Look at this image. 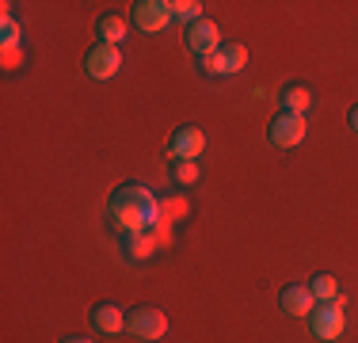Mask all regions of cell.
Returning <instances> with one entry per match:
<instances>
[{
  "label": "cell",
  "instance_id": "obj_15",
  "mask_svg": "<svg viewBox=\"0 0 358 343\" xmlns=\"http://www.w3.org/2000/svg\"><path fill=\"white\" fill-rule=\"evenodd\" d=\"M309 290H313L317 302H336V298H339V279H336V274H328V271H320V274H313V279H309Z\"/></svg>",
  "mask_w": 358,
  "mask_h": 343
},
{
  "label": "cell",
  "instance_id": "obj_12",
  "mask_svg": "<svg viewBox=\"0 0 358 343\" xmlns=\"http://www.w3.org/2000/svg\"><path fill=\"white\" fill-rule=\"evenodd\" d=\"M278 99H282V111H289V115H305L313 107V88L309 84H286Z\"/></svg>",
  "mask_w": 358,
  "mask_h": 343
},
{
  "label": "cell",
  "instance_id": "obj_9",
  "mask_svg": "<svg viewBox=\"0 0 358 343\" xmlns=\"http://www.w3.org/2000/svg\"><path fill=\"white\" fill-rule=\"evenodd\" d=\"M278 305H282L286 316H309L317 309V298H313L309 282H289V286H282V294H278Z\"/></svg>",
  "mask_w": 358,
  "mask_h": 343
},
{
  "label": "cell",
  "instance_id": "obj_3",
  "mask_svg": "<svg viewBox=\"0 0 358 343\" xmlns=\"http://www.w3.org/2000/svg\"><path fill=\"white\" fill-rule=\"evenodd\" d=\"M126 332H130L134 340H145V343L164 340L168 313L157 305H134V309H126Z\"/></svg>",
  "mask_w": 358,
  "mask_h": 343
},
{
  "label": "cell",
  "instance_id": "obj_4",
  "mask_svg": "<svg viewBox=\"0 0 358 343\" xmlns=\"http://www.w3.org/2000/svg\"><path fill=\"white\" fill-rule=\"evenodd\" d=\"M118 69H122V50L107 46V42H96V46L84 54V73L92 80H115Z\"/></svg>",
  "mask_w": 358,
  "mask_h": 343
},
{
  "label": "cell",
  "instance_id": "obj_8",
  "mask_svg": "<svg viewBox=\"0 0 358 343\" xmlns=\"http://www.w3.org/2000/svg\"><path fill=\"white\" fill-rule=\"evenodd\" d=\"M221 27L214 20H206V15H202L199 23H191V27H187V46L194 50V57H206V54H217L221 50Z\"/></svg>",
  "mask_w": 358,
  "mask_h": 343
},
{
  "label": "cell",
  "instance_id": "obj_19",
  "mask_svg": "<svg viewBox=\"0 0 358 343\" xmlns=\"http://www.w3.org/2000/svg\"><path fill=\"white\" fill-rule=\"evenodd\" d=\"M199 69H202V73H210V76H221V57H217V54L199 57Z\"/></svg>",
  "mask_w": 358,
  "mask_h": 343
},
{
  "label": "cell",
  "instance_id": "obj_11",
  "mask_svg": "<svg viewBox=\"0 0 358 343\" xmlns=\"http://www.w3.org/2000/svg\"><path fill=\"white\" fill-rule=\"evenodd\" d=\"M152 248H157V240H152L149 229H141V233H122V255L130 263H149Z\"/></svg>",
  "mask_w": 358,
  "mask_h": 343
},
{
  "label": "cell",
  "instance_id": "obj_5",
  "mask_svg": "<svg viewBox=\"0 0 358 343\" xmlns=\"http://www.w3.org/2000/svg\"><path fill=\"white\" fill-rule=\"evenodd\" d=\"M130 20H134V27H138V31L157 34V31H164L168 23H172V8H168V0H134V4H130Z\"/></svg>",
  "mask_w": 358,
  "mask_h": 343
},
{
  "label": "cell",
  "instance_id": "obj_17",
  "mask_svg": "<svg viewBox=\"0 0 358 343\" xmlns=\"http://www.w3.org/2000/svg\"><path fill=\"white\" fill-rule=\"evenodd\" d=\"M172 179L183 187H191L199 179V160H172Z\"/></svg>",
  "mask_w": 358,
  "mask_h": 343
},
{
  "label": "cell",
  "instance_id": "obj_20",
  "mask_svg": "<svg viewBox=\"0 0 358 343\" xmlns=\"http://www.w3.org/2000/svg\"><path fill=\"white\" fill-rule=\"evenodd\" d=\"M347 122H351V130L358 134V103H355V107H351V111H347Z\"/></svg>",
  "mask_w": 358,
  "mask_h": 343
},
{
  "label": "cell",
  "instance_id": "obj_2",
  "mask_svg": "<svg viewBox=\"0 0 358 343\" xmlns=\"http://www.w3.org/2000/svg\"><path fill=\"white\" fill-rule=\"evenodd\" d=\"M347 298L339 294L336 302H317V309L309 313V332L317 340H324V343H331V340H339L343 336V328H347Z\"/></svg>",
  "mask_w": 358,
  "mask_h": 343
},
{
  "label": "cell",
  "instance_id": "obj_7",
  "mask_svg": "<svg viewBox=\"0 0 358 343\" xmlns=\"http://www.w3.org/2000/svg\"><path fill=\"white\" fill-rule=\"evenodd\" d=\"M202 149H206V134L194 122L179 126V130H172V137H168V157L172 160H199Z\"/></svg>",
  "mask_w": 358,
  "mask_h": 343
},
{
  "label": "cell",
  "instance_id": "obj_10",
  "mask_svg": "<svg viewBox=\"0 0 358 343\" xmlns=\"http://www.w3.org/2000/svg\"><path fill=\"white\" fill-rule=\"evenodd\" d=\"M92 324H96V332H103V336H118V332H126V309L115 305V302H99L92 309Z\"/></svg>",
  "mask_w": 358,
  "mask_h": 343
},
{
  "label": "cell",
  "instance_id": "obj_1",
  "mask_svg": "<svg viewBox=\"0 0 358 343\" xmlns=\"http://www.w3.org/2000/svg\"><path fill=\"white\" fill-rule=\"evenodd\" d=\"M107 218L118 233H141L160 218V202L145 183H118L107 199Z\"/></svg>",
  "mask_w": 358,
  "mask_h": 343
},
{
  "label": "cell",
  "instance_id": "obj_16",
  "mask_svg": "<svg viewBox=\"0 0 358 343\" xmlns=\"http://www.w3.org/2000/svg\"><path fill=\"white\" fill-rule=\"evenodd\" d=\"M168 8H172V20L187 23V27L202 20V4H199V0H168Z\"/></svg>",
  "mask_w": 358,
  "mask_h": 343
},
{
  "label": "cell",
  "instance_id": "obj_13",
  "mask_svg": "<svg viewBox=\"0 0 358 343\" xmlns=\"http://www.w3.org/2000/svg\"><path fill=\"white\" fill-rule=\"evenodd\" d=\"M217 57H221V76L241 73V69L248 65V46H244V42H221Z\"/></svg>",
  "mask_w": 358,
  "mask_h": 343
},
{
  "label": "cell",
  "instance_id": "obj_18",
  "mask_svg": "<svg viewBox=\"0 0 358 343\" xmlns=\"http://www.w3.org/2000/svg\"><path fill=\"white\" fill-rule=\"evenodd\" d=\"M20 23H15L12 20V15H8L4 12V20H0V42H4V50H15V46H20Z\"/></svg>",
  "mask_w": 358,
  "mask_h": 343
},
{
  "label": "cell",
  "instance_id": "obj_6",
  "mask_svg": "<svg viewBox=\"0 0 358 343\" xmlns=\"http://www.w3.org/2000/svg\"><path fill=\"white\" fill-rule=\"evenodd\" d=\"M305 134H309L305 115H289V111H278V115L271 118V126H267L271 145H278V149H294V145H301Z\"/></svg>",
  "mask_w": 358,
  "mask_h": 343
},
{
  "label": "cell",
  "instance_id": "obj_21",
  "mask_svg": "<svg viewBox=\"0 0 358 343\" xmlns=\"http://www.w3.org/2000/svg\"><path fill=\"white\" fill-rule=\"evenodd\" d=\"M62 343H96V340H88V336H65Z\"/></svg>",
  "mask_w": 358,
  "mask_h": 343
},
{
  "label": "cell",
  "instance_id": "obj_14",
  "mask_svg": "<svg viewBox=\"0 0 358 343\" xmlns=\"http://www.w3.org/2000/svg\"><path fill=\"white\" fill-rule=\"evenodd\" d=\"M126 31H130V23H126L122 15H115V12L99 15V23H96V34H99V42H107V46H118V42L126 38Z\"/></svg>",
  "mask_w": 358,
  "mask_h": 343
}]
</instances>
